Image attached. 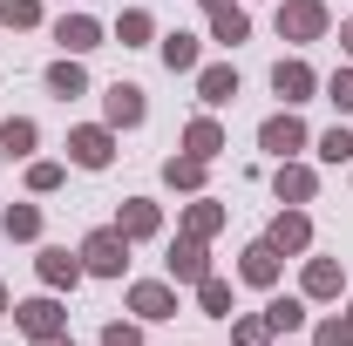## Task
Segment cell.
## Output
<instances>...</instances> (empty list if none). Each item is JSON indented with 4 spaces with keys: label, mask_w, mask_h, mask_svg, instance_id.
I'll use <instances>...</instances> for the list:
<instances>
[{
    "label": "cell",
    "mask_w": 353,
    "mask_h": 346,
    "mask_svg": "<svg viewBox=\"0 0 353 346\" xmlns=\"http://www.w3.org/2000/svg\"><path fill=\"white\" fill-rule=\"evenodd\" d=\"M28 150H34V123H28V116H14V123H0V156H7V163H21Z\"/></svg>",
    "instance_id": "ac0fdd59"
},
{
    "label": "cell",
    "mask_w": 353,
    "mask_h": 346,
    "mask_svg": "<svg viewBox=\"0 0 353 346\" xmlns=\"http://www.w3.org/2000/svg\"><path fill=\"white\" fill-rule=\"evenodd\" d=\"M204 7H231V0H204Z\"/></svg>",
    "instance_id": "74e56055"
},
{
    "label": "cell",
    "mask_w": 353,
    "mask_h": 346,
    "mask_svg": "<svg viewBox=\"0 0 353 346\" xmlns=\"http://www.w3.org/2000/svg\"><path fill=\"white\" fill-rule=\"evenodd\" d=\"M259 143L285 163V156H299V150H306V123H299L292 109H285V116H265V123H259Z\"/></svg>",
    "instance_id": "277c9868"
},
{
    "label": "cell",
    "mask_w": 353,
    "mask_h": 346,
    "mask_svg": "<svg viewBox=\"0 0 353 346\" xmlns=\"http://www.w3.org/2000/svg\"><path fill=\"white\" fill-rule=\"evenodd\" d=\"M0 21L7 28H34L41 21V0H0Z\"/></svg>",
    "instance_id": "f546056e"
},
{
    "label": "cell",
    "mask_w": 353,
    "mask_h": 346,
    "mask_svg": "<svg viewBox=\"0 0 353 346\" xmlns=\"http://www.w3.org/2000/svg\"><path fill=\"white\" fill-rule=\"evenodd\" d=\"M163 68L170 75H190L197 68V34H163Z\"/></svg>",
    "instance_id": "44dd1931"
},
{
    "label": "cell",
    "mask_w": 353,
    "mask_h": 346,
    "mask_svg": "<svg viewBox=\"0 0 353 346\" xmlns=\"http://www.w3.org/2000/svg\"><path fill=\"white\" fill-rule=\"evenodd\" d=\"M326 95H333V102H340V109H353V68H340V75H333V82H326Z\"/></svg>",
    "instance_id": "e575fe53"
},
{
    "label": "cell",
    "mask_w": 353,
    "mask_h": 346,
    "mask_svg": "<svg viewBox=\"0 0 353 346\" xmlns=\"http://www.w3.org/2000/svg\"><path fill=\"white\" fill-rule=\"evenodd\" d=\"M218 224H224V211L204 197V204H190V211H183V238H211Z\"/></svg>",
    "instance_id": "d4e9b609"
},
{
    "label": "cell",
    "mask_w": 353,
    "mask_h": 346,
    "mask_svg": "<svg viewBox=\"0 0 353 346\" xmlns=\"http://www.w3.org/2000/svg\"><path fill=\"white\" fill-rule=\"evenodd\" d=\"M102 116H109V130H136V123L150 116V102H143L136 82H109L102 88Z\"/></svg>",
    "instance_id": "7a4b0ae2"
},
{
    "label": "cell",
    "mask_w": 353,
    "mask_h": 346,
    "mask_svg": "<svg viewBox=\"0 0 353 346\" xmlns=\"http://www.w3.org/2000/svg\"><path fill=\"white\" fill-rule=\"evenodd\" d=\"M197 95H204V102H211V109H218V102H231V95H238V68H197Z\"/></svg>",
    "instance_id": "2e32d148"
},
{
    "label": "cell",
    "mask_w": 353,
    "mask_h": 346,
    "mask_svg": "<svg viewBox=\"0 0 353 346\" xmlns=\"http://www.w3.org/2000/svg\"><path fill=\"white\" fill-rule=\"evenodd\" d=\"M252 34V21L238 14V7H211V41H224V48H238Z\"/></svg>",
    "instance_id": "d6986e66"
},
{
    "label": "cell",
    "mask_w": 353,
    "mask_h": 346,
    "mask_svg": "<svg viewBox=\"0 0 353 346\" xmlns=\"http://www.w3.org/2000/svg\"><path fill=\"white\" fill-rule=\"evenodd\" d=\"M272 190H279V204H306L312 190H319V176H312L306 163H292V156H285V163H279V176H272Z\"/></svg>",
    "instance_id": "8fae6325"
},
{
    "label": "cell",
    "mask_w": 353,
    "mask_h": 346,
    "mask_svg": "<svg viewBox=\"0 0 353 346\" xmlns=\"http://www.w3.org/2000/svg\"><path fill=\"white\" fill-rule=\"evenodd\" d=\"M197 305H204L211 319H231V285H224V278H197Z\"/></svg>",
    "instance_id": "484cf974"
},
{
    "label": "cell",
    "mask_w": 353,
    "mask_h": 346,
    "mask_svg": "<svg viewBox=\"0 0 353 346\" xmlns=\"http://www.w3.org/2000/svg\"><path fill=\"white\" fill-rule=\"evenodd\" d=\"M340 292V265L333 258H312L306 265V299H333Z\"/></svg>",
    "instance_id": "603a6c76"
},
{
    "label": "cell",
    "mask_w": 353,
    "mask_h": 346,
    "mask_svg": "<svg viewBox=\"0 0 353 346\" xmlns=\"http://www.w3.org/2000/svg\"><path fill=\"white\" fill-rule=\"evenodd\" d=\"M34 272H41V285H82V252H61V245H48L41 258H34Z\"/></svg>",
    "instance_id": "8992f818"
},
{
    "label": "cell",
    "mask_w": 353,
    "mask_h": 346,
    "mask_svg": "<svg viewBox=\"0 0 353 346\" xmlns=\"http://www.w3.org/2000/svg\"><path fill=\"white\" fill-rule=\"evenodd\" d=\"M265 319H272V333H299L306 326V299H272Z\"/></svg>",
    "instance_id": "cb8c5ba5"
},
{
    "label": "cell",
    "mask_w": 353,
    "mask_h": 346,
    "mask_svg": "<svg viewBox=\"0 0 353 346\" xmlns=\"http://www.w3.org/2000/svg\"><path fill=\"white\" fill-rule=\"evenodd\" d=\"M0 231H7V238H41V211H34V204H14V211L0 217Z\"/></svg>",
    "instance_id": "4316f807"
},
{
    "label": "cell",
    "mask_w": 353,
    "mask_h": 346,
    "mask_svg": "<svg viewBox=\"0 0 353 346\" xmlns=\"http://www.w3.org/2000/svg\"><path fill=\"white\" fill-rule=\"evenodd\" d=\"M183 150H190V156H204V163H211V156H218V150H224V130H218V123H211V116H197V123H190V130H183Z\"/></svg>",
    "instance_id": "e0dca14e"
},
{
    "label": "cell",
    "mask_w": 353,
    "mask_h": 346,
    "mask_svg": "<svg viewBox=\"0 0 353 346\" xmlns=\"http://www.w3.org/2000/svg\"><path fill=\"white\" fill-rule=\"evenodd\" d=\"M54 41L68 48V54H88V48H102V28H95L88 14H61V21H54Z\"/></svg>",
    "instance_id": "7c38bea8"
},
{
    "label": "cell",
    "mask_w": 353,
    "mask_h": 346,
    "mask_svg": "<svg viewBox=\"0 0 353 346\" xmlns=\"http://www.w3.org/2000/svg\"><path fill=\"white\" fill-rule=\"evenodd\" d=\"M130 265V238L109 224V231H88L82 238V272H95V278H116Z\"/></svg>",
    "instance_id": "6da1fadb"
},
{
    "label": "cell",
    "mask_w": 353,
    "mask_h": 346,
    "mask_svg": "<svg viewBox=\"0 0 353 346\" xmlns=\"http://www.w3.org/2000/svg\"><path fill=\"white\" fill-rule=\"evenodd\" d=\"M130 305H136V319H176V292H170V285H157V278L130 285Z\"/></svg>",
    "instance_id": "9c48e42d"
},
{
    "label": "cell",
    "mask_w": 353,
    "mask_h": 346,
    "mask_svg": "<svg viewBox=\"0 0 353 346\" xmlns=\"http://www.w3.org/2000/svg\"><path fill=\"white\" fill-rule=\"evenodd\" d=\"M0 312H7V292H0Z\"/></svg>",
    "instance_id": "f35d334b"
},
{
    "label": "cell",
    "mask_w": 353,
    "mask_h": 346,
    "mask_svg": "<svg viewBox=\"0 0 353 346\" xmlns=\"http://www.w3.org/2000/svg\"><path fill=\"white\" fill-rule=\"evenodd\" d=\"M238 278H245V285H279V245H272V238L245 245V258H238Z\"/></svg>",
    "instance_id": "52a82bcc"
},
{
    "label": "cell",
    "mask_w": 353,
    "mask_h": 346,
    "mask_svg": "<svg viewBox=\"0 0 353 346\" xmlns=\"http://www.w3.org/2000/svg\"><path fill=\"white\" fill-rule=\"evenodd\" d=\"M272 88H279L285 102H306L319 82H312V68H306V61H279V68H272Z\"/></svg>",
    "instance_id": "5bb4252c"
},
{
    "label": "cell",
    "mask_w": 353,
    "mask_h": 346,
    "mask_svg": "<svg viewBox=\"0 0 353 346\" xmlns=\"http://www.w3.org/2000/svg\"><path fill=\"white\" fill-rule=\"evenodd\" d=\"M265 238H272V245H279V258H285V252H306V245H312V224H306V211H279Z\"/></svg>",
    "instance_id": "30bf717a"
},
{
    "label": "cell",
    "mask_w": 353,
    "mask_h": 346,
    "mask_svg": "<svg viewBox=\"0 0 353 346\" xmlns=\"http://www.w3.org/2000/svg\"><path fill=\"white\" fill-rule=\"evenodd\" d=\"M157 224H163V217H157V204H150V197H130V204H123V217H116V231H123V238H157Z\"/></svg>",
    "instance_id": "9a60e30c"
},
{
    "label": "cell",
    "mask_w": 353,
    "mask_h": 346,
    "mask_svg": "<svg viewBox=\"0 0 353 346\" xmlns=\"http://www.w3.org/2000/svg\"><path fill=\"white\" fill-rule=\"evenodd\" d=\"M163 183L170 190H204V156H170L163 163Z\"/></svg>",
    "instance_id": "7402d4cb"
},
{
    "label": "cell",
    "mask_w": 353,
    "mask_h": 346,
    "mask_svg": "<svg viewBox=\"0 0 353 346\" xmlns=\"http://www.w3.org/2000/svg\"><path fill=\"white\" fill-rule=\"evenodd\" d=\"M14 319H21V333H34V340L61 333V305H54V299H28V305H14Z\"/></svg>",
    "instance_id": "4fadbf2b"
},
{
    "label": "cell",
    "mask_w": 353,
    "mask_h": 346,
    "mask_svg": "<svg viewBox=\"0 0 353 346\" xmlns=\"http://www.w3.org/2000/svg\"><path fill=\"white\" fill-rule=\"evenodd\" d=\"M170 278H183V285L211 278V258H204V238H176V245H170Z\"/></svg>",
    "instance_id": "ba28073f"
},
{
    "label": "cell",
    "mask_w": 353,
    "mask_h": 346,
    "mask_svg": "<svg viewBox=\"0 0 353 346\" xmlns=\"http://www.w3.org/2000/svg\"><path fill=\"white\" fill-rule=\"evenodd\" d=\"M279 34H285V41H319V34H326V7H319V0H285V7H279Z\"/></svg>",
    "instance_id": "3957f363"
},
{
    "label": "cell",
    "mask_w": 353,
    "mask_h": 346,
    "mask_svg": "<svg viewBox=\"0 0 353 346\" xmlns=\"http://www.w3.org/2000/svg\"><path fill=\"white\" fill-rule=\"evenodd\" d=\"M319 156L326 163H353V130H326L319 136Z\"/></svg>",
    "instance_id": "f1b7e54d"
},
{
    "label": "cell",
    "mask_w": 353,
    "mask_h": 346,
    "mask_svg": "<svg viewBox=\"0 0 353 346\" xmlns=\"http://www.w3.org/2000/svg\"><path fill=\"white\" fill-rule=\"evenodd\" d=\"M150 34H157V28H150V14H143V7H130V14L116 21V41H123V48H143Z\"/></svg>",
    "instance_id": "83f0119b"
},
{
    "label": "cell",
    "mask_w": 353,
    "mask_h": 346,
    "mask_svg": "<svg viewBox=\"0 0 353 346\" xmlns=\"http://www.w3.org/2000/svg\"><path fill=\"white\" fill-rule=\"evenodd\" d=\"M231 346H272V319H238V333H231Z\"/></svg>",
    "instance_id": "4dcf8cb0"
},
{
    "label": "cell",
    "mask_w": 353,
    "mask_h": 346,
    "mask_svg": "<svg viewBox=\"0 0 353 346\" xmlns=\"http://www.w3.org/2000/svg\"><path fill=\"white\" fill-rule=\"evenodd\" d=\"M347 319H353V312H347Z\"/></svg>",
    "instance_id": "ab89813d"
},
{
    "label": "cell",
    "mask_w": 353,
    "mask_h": 346,
    "mask_svg": "<svg viewBox=\"0 0 353 346\" xmlns=\"http://www.w3.org/2000/svg\"><path fill=\"white\" fill-rule=\"evenodd\" d=\"M312 346H353V319H326V326L312 333Z\"/></svg>",
    "instance_id": "1f68e13d"
},
{
    "label": "cell",
    "mask_w": 353,
    "mask_h": 346,
    "mask_svg": "<svg viewBox=\"0 0 353 346\" xmlns=\"http://www.w3.org/2000/svg\"><path fill=\"white\" fill-rule=\"evenodd\" d=\"M340 48H347V54H353V21H347V28H340Z\"/></svg>",
    "instance_id": "d590c367"
},
{
    "label": "cell",
    "mask_w": 353,
    "mask_h": 346,
    "mask_svg": "<svg viewBox=\"0 0 353 346\" xmlns=\"http://www.w3.org/2000/svg\"><path fill=\"white\" fill-rule=\"evenodd\" d=\"M61 183V163H28V190H54Z\"/></svg>",
    "instance_id": "d6a6232c"
},
{
    "label": "cell",
    "mask_w": 353,
    "mask_h": 346,
    "mask_svg": "<svg viewBox=\"0 0 353 346\" xmlns=\"http://www.w3.org/2000/svg\"><path fill=\"white\" fill-rule=\"evenodd\" d=\"M102 346H143V333H136V326H123V319H116V326H102Z\"/></svg>",
    "instance_id": "836d02e7"
},
{
    "label": "cell",
    "mask_w": 353,
    "mask_h": 346,
    "mask_svg": "<svg viewBox=\"0 0 353 346\" xmlns=\"http://www.w3.org/2000/svg\"><path fill=\"white\" fill-rule=\"evenodd\" d=\"M68 156H75L82 170H109V156H116V136H109V130H75V136H68Z\"/></svg>",
    "instance_id": "5b68a950"
},
{
    "label": "cell",
    "mask_w": 353,
    "mask_h": 346,
    "mask_svg": "<svg viewBox=\"0 0 353 346\" xmlns=\"http://www.w3.org/2000/svg\"><path fill=\"white\" fill-rule=\"evenodd\" d=\"M34 346H68V340H61V333H48V340H34Z\"/></svg>",
    "instance_id": "8d00e7d4"
},
{
    "label": "cell",
    "mask_w": 353,
    "mask_h": 346,
    "mask_svg": "<svg viewBox=\"0 0 353 346\" xmlns=\"http://www.w3.org/2000/svg\"><path fill=\"white\" fill-rule=\"evenodd\" d=\"M48 88H54V95H61V102H68V95H82V88H88V75H82V61H75V54H61V61H54V68H48Z\"/></svg>",
    "instance_id": "ffe728a7"
}]
</instances>
